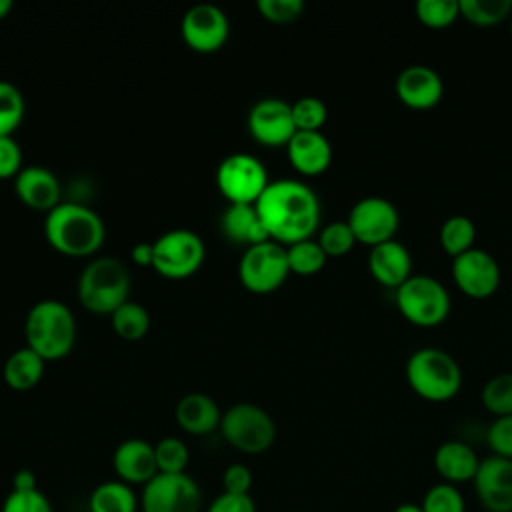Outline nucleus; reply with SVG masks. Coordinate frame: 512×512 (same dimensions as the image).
Instances as JSON below:
<instances>
[{"label": "nucleus", "instance_id": "1", "mask_svg": "<svg viewBox=\"0 0 512 512\" xmlns=\"http://www.w3.org/2000/svg\"><path fill=\"white\" fill-rule=\"evenodd\" d=\"M254 206L268 238L282 246L312 238L320 224V200L300 180H270Z\"/></svg>", "mask_w": 512, "mask_h": 512}, {"label": "nucleus", "instance_id": "2", "mask_svg": "<svg viewBox=\"0 0 512 512\" xmlns=\"http://www.w3.org/2000/svg\"><path fill=\"white\" fill-rule=\"evenodd\" d=\"M48 244L64 256H92L106 238V226L98 212L78 202H60L44 218Z\"/></svg>", "mask_w": 512, "mask_h": 512}, {"label": "nucleus", "instance_id": "3", "mask_svg": "<svg viewBox=\"0 0 512 512\" xmlns=\"http://www.w3.org/2000/svg\"><path fill=\"white\" fill-rule=\"evenodd\" d=\"M24 336L26 346L46 362L66 358L76 342L74 314L62 300H38L26 314Z\"/></svg>", "mask_w": 512, "mask_h": 512}, {"label": "nucleus", "instance_id": "4", "mask_svg": "<svg viewBox=\"0 0 512 512\" xmlns=\"http://www.w3.org/2000/svg\"><path fill=\"white\" fill-rule=\"evenodd\" d=\"M406 380L416 396L428 402H448L462 388V370L454 356L440 348H418L406 362Z\"/></svg>", "mask_w": 512, "mask_h": 512}, {"label": "nucleus", "instance_id": "5", "mask_svg": "<svg viewBox=\"0 0 512 512\" xmlns=\"http://www.w3.org/2000/svg\"><path fill=\"white\" fill-rule=\"evenodd\" d=\"M130 294V272L114 256L92 258L78 278V300L94 314H112Z\"/></svg>", "mask_w": 512, "mask_h": 512}, {"label": "nucleus", "instance_id": "6", "mask_svg": "<svg viewBox=\"0 0 512 512\" xmlns=\"http://www.w3.org/2000/svg\"><path fill=\"white\" fill-rule=\"evenodd\" d=\"M396 306L410 324L434 328L450 314V294L440 280L426 274H412L396 288Z\"/></svg>", "mask_w": 512, "mask_h": 512}, {"label": "nucleus", "instance_id": "7", "mask_svg": "<svg viewBox=\"0 0 512 512\" xmlns=\"http://www.w3.org/2000/svg\"><path fill=\"white\" fill-rule=\"evenodd\" d=\"M218 430L232 448L244 454H262L276 440L272 416L250 402H238L222 412Z\"/></svg>", "mask_w": 512, "mask_h": 512}, {"label": "nucleus", "instance_id": "8", "mask_svg": "<svg viewBox=\"0 0 512 512\" xmlns=\"http://www.w3.org/2000/svg\"><path fill=\"white\" fill-rule=\"evenodd\" d=\"M152 246V268L168 280H182L196 274L206 258L204 240L188 228H172L160 234Z\"/></svg>", "mask_w": 512, "mask_h": 512}, {"label": "nucleus", "instance_id": "9", "mask_svg": "<svg viewBox=\"0 0 512 512\" xmlns=\"http://www.w3.org/2000/svg\"><path fill=\"white\" fill-rule=\"evenodd\" d=\"M290 274L286 246L266 240L244 250L238 262V278L248 292L270 294L278 290Z\"/></svg>", "mask_w": 512, "mask_h": 512}, {"label": "nucleus", "instance_id": "10", "mask_svg": "<svg viewBox=\"0 0 512 512\" xmlns=\"http://www.w3.org/2000/svg\"><path fill=\"white\" fill-rule=\"evenodd\" d=\"M268 184L266 166L248 152L228 154L216 168V186L228 204H256Z\"/></svg>", "mask_w": 512, "mask_h": 512}, {"label": "nucleus", "instance_id": "11", "mask_svg": "<svg viewBox=\"0 0 512 512\" xmlns=\"http://www.w3.org/2000/svg\"><path fill=\"white\" fill-rule=\"evenodd\" d=\"M202 490L188 474L158 472L142 486L140 512H200Z\"/></svg>", "mask_w": 512, "mask_h": 512}, {"label": "nucleus", "instance_id": "12", "mask_svg": "<svg viewBox=\"0 0 512 512\" xmlns=\"http://www.w3.org/2000/svg\"><path fill=\"white\" fill-rule=\"evenodd\" d=\"M346 222L358 244L374 248L394 240L400 228V214L390 200L382 196H366L352 206Z\"/></svg>", "mask_w": 512, "mask_h": 512}, {"label": "nucleus", "instance_id": "13", "mask_svg": "<svg viewBox=\"0 0 512 512\" xmlns=\"http://www.w3.org/2000/svg\"><path fill=\"white\" fill-rule=\"evenodd\" d=\"M180 34L194 52L210 54L222 48L228 40L230 22L220 6L202 2L184 12Z\"/></svg>", "mask_w": 512, "mask_h": 512}, {"label": "nucleus", "instance_id": "14", "mask_svg": "<svg viewBox=\"0 0 512 512\" xmlns=\"http://www.w3.org/2000/svg\"><path fill=\"white\" fill-rule=\"evenodd\" d=\"M452 278L462 294L474 300H484L500 286V266L490 252L472 248L452 258Z\"/></svg>", "mask_w": 512, "mask_h": 512}, {"label": "nucleus", "instance_id": "15", "mask_svg": "<svg viewBox=\"0 0 512 512\" xmlns=\"http://www.w3.org/2000/svg\"><path fill=\"white\" fill-rule=\"evenodd\" d=\"M248 132L268 148L286 146L296 134L292 104L274 96L258 100L248 112Z\"/></svg>", "mask_w": 512, "mask_h": 512}, {"label": "nucleus", "instance_id": "16", "mask_svg": "<svg viewBox=\"0 0 512 512\" xmlns=\"http://www.w3.org/2000/svg\"><path fill=\"white\" fill-rule=\"evenodd\" d=\"M472 484L484 510L512 512V460L494 454L480 460Z\"/></svg>", "mask_w": 512, "mask_h": 512}, {"label": "nucleus", "instance_id": "17", "mask_svg": "<svg viewBox=\"0 0 512 512\" xmlns=\"http://www.w3.org/2000/svg\"><path fill=\"white\" fill-rule=\"evenodd\" d=\"M396 98L410 110H430L444 96V82L436 70L424 64H410L396 76Z\"/></svg>", "mask_w": 512, "mask_h": 512}, {"label": "nucleus", "instance_id": "18", "mask_svg": "<svg viewBox=\"0 0 512 512\" xmlns=\"http://www.w3.org/2000/svg\"><path fill=\"white\" fill-rule=\"evenodd\" d=\"M112 468L116 480L128 486L148 484L158 474L154 444L142 438H128L120 442L112 454Z\"/></svg>", "mask_w": 512, "mask_h": 512}, {"label": "nucleus", "instance_id": "19", "mask_svg": "<svg viewBox=\"0 0 512 512\" xmlns=\"http://www.w3.org/2000/svg\"><path fill=\"white\" fill-rule=\"evenodd\" d=\"M14 192L22 204L38 212H50L60 204V180L44 166H24L14 178Z\"/></svg>", "mask_w": 512, "mask_h": 512}, {"label": "nucleus", "instance_id": "20", "mask_svg": "<svg viewBox=\"0 0 512 512\" xmlns=\"http://www.w3.org/2000/svg\"><path fill=\"white\" fill-rule=\"evenodd\" d=\"M368 270L378 284L400 288L412 276V256L408 248L394 238L370 248Z\"/></svg>", "mask_w": 512, "mask_h": 512}, {"label": "nucleus", "instance_id": "21", "mask_svg": "<svg viewBox=\"0 0 512 512\" xmlns=\"http://www.w3.org/2000/svg\"><path fill=\"white\" fill-rule=\"evenodd\" d=\"M432 460H434V470L440 476V482H446L452 486L472 482L480 466V458L476 450L462 440L442 442L436 448Z\"/></svg>", "mask_w": 512, "mask_h": 512}, {"label": "nucleus", "instance_id": "22", "mask_svg": "<svg viewBox=\"0 0 512 512\" xmlns=\"http://www.w3.org/2000/svg\"><path fill=\"white\" fill-rule=\"evenodd\" d=\"M286 154L292 168L304 176H318L332 162V146L322 132H300L286 144Z\"/></svg>", "mask_w": 512, "mask_h": 512}, {"label": "nucleus", "instance_id": "23", "mask_svg": "<svg viewBox=\"0 0 512 512\" xmlns=\"http://www.w3.org/2000/svg\"><path fill=\"white\" fill-rule=\"evenodd\" d=\"M174 418L186 434L206 436L220 428L222 410L212 396L204 392H190L178 400Z\"/></svg>", "mask_w": 512, "mask_h": 512}, {"label": "nucleus", "instance_id": "24", "mask_svg": "<svg viewBox=\"0 0 512 512\" xmlns=\"http://www.w3.org/2000/svg\"><path fill=\"white\" fill-rule=\"evenodd\" d=\"M220 230L226 240L244 248L270 240L254 204H228L220 216Z\"/></svg>", "mask_w": 512, "mask_h": 512}, {"label": "nucleus", "instance_id": "25", "mask_svg": "<svg viewBox=\"0 0 512 512\" xmlns=\"http://www.w3.org/2000/svg\"><path fill=\"white\" fill-rule=\"evenodd\" d=\"M44 366L46 360L40 358L34 350L28 346H22L14 350L4 366H2V378L4 384L16 392H26L32 390L44 376Z\"/></svg>", "mask_w": 512, "mask_h": 512}, {"label": "nucleus", "instance_id": "26", "mask_svg": "<svg viewBox=\"0 0 512 512\" xmlns=\"http://www.w3.org/2000/svg\"><path fill=\"white\" fill-rule=\"evenodd\" d=\"M140 496L120 480L100 482L88 496V512H138Z\"/></svg>", "mask_w": 512, "mask_h": 512}, {"label": "nucleus", "instance_id": "27", "mask_svg": "<svg viewBox=\"0 0 512 512\" xmlns=\"http://www.w3.org/2000/svg\"><path fill=\"white\" fill-rule=\"evenodd\" d=\"M110 322H112L114 334L122 340H130V342L144 338L150 330L148 310L140 302H134V300H126L122 306H118L110 314Z\"/></svg>", "mask_w": 512, "mask_h": 512}, {"label": "nucleus", "instance_id": "28", "mask_svg": "<svg viewBox=\"0 0 512 512\" xmlns=\"http://www.w3.org/2000/svg\"><path fill=\"white\" fill-rule=\"evenodd\" d=\"M438 240L442 250L450 256L456 258L468 250L474 248V240H476V226L468 216H450L442 222L440 232H438Z\"/></svg>", "mask_w": 512, "mask_h": 512}, {"label": "nucleus", "instance_id": "29", "mask_svg": "<svg viewBox=\"0 0 512 512\" xmlns=\"http://www.w3.org/2000/svg\"><path fill=\"white\" fill-rule=\"evenodd\" d=\"M512 14V0H460V16L474 26L488 28Z\"/></svg>", "mask_w": 512, "mask_h": 512}, {"label": "nucleus", "instance_id": "30", "mask_svg": "<svg viewBox=\"0 0 512 512\" xmlns=\"http://www.w3.org/2000/svg\"><path fill=\"white\" fill-rule=\"evenodd\" d=\"M286 256H288L290 274H298V276L318 274L328 260L318 240H312V238L286 246Z\"/></svg>", "mask_w": 512, "mask_h": 512}, {"label": "nucleus", "instance_id": "31", "mask_svg": "<svg viewBox=\"0 0 512 512\" xmlns=\"http://www.w3.org/2000/svg\"><path fill=\"white\" fill-rule=\"evenodd\" d=\"M26 114V102L18 86L0 80V136H14Z\"/></svg>", "mask_w": 512, "mask_h": 512}, {"label": "nucleus", "instance_id": "32", "mask_svg": "<svg viewBox=\"0 0 512 512\" xmlns=\"http://www.w3.org/2000/svg\"><path fill=\"white\" fill-rule=\"evenodd\" d=\"M480 400L482 406L496 418L512 416V372L492 376L484 384Z\"/></svg>", "mask_w": 512, "mask_h": 512}, {"label": "nucleus", "instance_id": "33", "mask_svg": "<svg viewBox=\"0 0 512 512\" xmlns=\"http://www.w3.org/2000/svg\"><path fill=\"white\" fill-rule=\"evenodd\" d=\"M414 12L426 28L442 30L460 18V0H420Z\"/></svg>", "mask_w": 512, "mask_h": 512}, {"label": "nucleus", "instance_id": "34", "mask_svg": "<svg viewBox=\"0 0 512 512\" xmlns=\"http://www.w3.org/2000/svg\"><path fill=\"white\" fill-rule=\"evenodd\" d=\"M156 466L162 474H182L190 462V450L184 440L176 436H166L154 444Z\"/></svg>", "mask_w": 512, "mask_h": 512}, {"label": "nucleus", "instance_id": "35", "mask_svg": "<svg viewBox=\"0 0 512 512\" xmlns=\"http://www.w3.org/2000/svg\"><path fill=\"white\" fill-rule=\"evenodd\" d=\"M422 512H466V502L458 486L438 482L432 484L422 496Z\"/></svg>", "mask_w": 512, "mask_h": 512}, {"label": "nucleus", "instance_id": "36", "mask_svg": "<svg viewBox=\"0 0 512 512\" xmlns=\"http://www.w3.org/2000/svg\"><path fill=\"white\" fill-rule=\"evenodd\" d=\"M318 244L328 258H338L354 248L356 238L346 220H334L320 230Z\"/></svg>", "mask_w": 512, "mask_h": 512}, {"label": "nucleus", "instance_id": "37", "mask_svg": "<svg viewBox=\"0 0 512 512\" xmlns=\"http://www.w3.org/2000/svg\"><path fill=\"white\" fill-rule=\"evenodd\" d=\"M294 126L300 132H320L328 118L326 104L316 96H302L292 104Z\"/></svg>", "mask_w": 512, "mask_h": 512}, {"label": "nucleus", "instance_id": "38", "mask_svg": "<svg viewBox=\"0 0 512 512\" xmlns=\"http://www.w3.org/2000/svg\"><path fill=\"white\" fill-rule=\"evenodd\" d=\"M0 512H54L48 496L38 490H10L2 502Z\"/></svg>", "mask_w": 512, "mask_h": 512}, {"label": "nucleus", "instance_id": "39", "mask_svg": "<svg viewBox=\"0 0 512 512\" xmlns=\"http://www.w3.org/2000/svg\"><path fill=\"white\" fill-rule=\"evenodd\" d=\"M256 8L272 24H290L304 14L306 6L302 0H258Z\"/></svg>", "mask_w": 512, "mask_h": 512}, {"label": "nucleus", "instance_id": "40", "mask_svg": "<svg viewBox=\"0 0 512 512\" xmlns=\"http://www.w3.org/2000/svg\"><path fill=\"white\" fill-rule=\"evenodd\" d=\"M486 444L494 456L512 460V416L494 418L486 430Z\"/></svg>", "mask_w": 512, "mask_h": 512}, {"label": "nucleus", "instance_id": "41", "mask_svg": "<svg viewBox=\"0 0 512 512\" xmlns=\"http://www.w3.org/2000/svg\"><path fill=\"white\" fill-rule=\"evenodd\" d=\"M22 168V148L16 138L0 136V180L16 178Z\"/></svg>", "mask_w": 512, "mask_h": 512}, {"label": "nucleus", "instance_id": "42", "mask_svg": "<svg viewBox=\"0 0 512 512\" xmlns=\"http://www.w3.org/2000/svg\"><path fill=\"white\" fill-rule=\"evenodd\" d=\"M252 470L246 464H230L222 472V492L230 494H250Z\"/></svg>", "mask_w": 512, "mask_h": 512}, {"label": "nucleus", "instance_id": "43", "mask_svg": "<svg viewBox=\"0 0 512 512\" xmlns=\"http://www.w3.org/2000/svg\"><path fill=\"white\" fill-rule=\"evenodd\" d=\"M204 512H256V502L250 494H218Z\"/></svg>", "mask_w": 512, "mask_h": 512}, {"label": "nucleus", "instance_id": "44", "mask_svg": "<svg viewBox=\"0 0 512 512\" xmlns=\"http://www.w3.org/2000/svg\"><path fill=\"white\" fill-rule=\"evenodd\" d=\"M12 490L28 492V490H38V478L32 470L22 468L12 476Z\"/></svg>", "mask_w": 512, "mask_h": 512}, {"label": "nucleus", "instance_id": "45", "mask_svg": "<svg viewBox=\"0 0 512 512\" xmlns=\"http://www.w3.org/2000/svg\"><path fill=\"white\" fill-rule=\"evenodd\" d=\"M130 256H132V260L138 266H152V260H154V246H152V242H138V244H134L132 250H130Z\"/></svg>", "mask_w": 512, "mask_h": 512}, {"label": "nucleus", "instance_id": "46", "mask_svg": "<svg viewBox=\"0 0 512 512\" xmlns=\"http://www.w3.org/2000/svg\"><path fill=\"white\" fill-rule=\"evenodd\" d=\"M394 512H422V506L414 504V502H404V504H398L394 508Z\"/></svg>", "mask_w": 512, "mask_h": 512}, {"label": "nucleus", "instance_id": "47", "mask_svg": "<svg viewBox=\"0 0 512 512\" xmlns=\"http://www.w3.org/2000/svg\"><path fill=\"white\" fill-rule=\"evenodd\" d=\"M12 10V0H0V20H4Z\"/></svg>", "mask_w": 512, "mask_h": 512}, {"label": "nucleus", "instance_id": "48", "mask_svg": "<svg viewBox=\"0 0 512 512\" xmlns=\"http://www.w3.org/2000/svg\"><path fill=\"white\" fill-rule=\"evenodd\" d=\"M510 36H512V18H510Z\"/></svg>", "mask_w": 512, "mask_h": 512}]
</instances>
